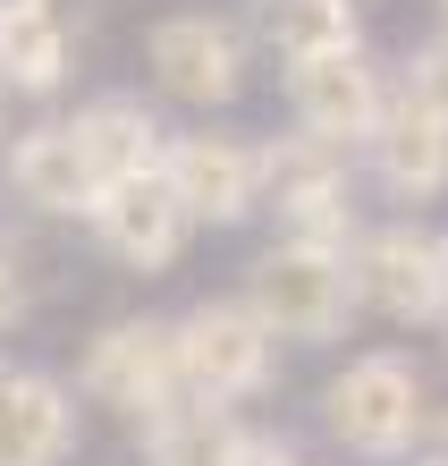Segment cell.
<instances>
[{"instance_id":"cell-11","label":"cell","mask_w":448,"mask_h":466,"mask_svg":"<svg viewBox=\"0 0 448 466\" xmlns=\"http://www.w3.org/2000/svg\"><path fill=\"white\" fill-rule=\"evenodd\" d=\"M355 170H363V187H381V196L406 204V212L440 204L448 196V119L414 111L406 94H389L381 119H373V136L355 145Z\"/></svg>"},{"instance_id":"cell-22","label":"cell","mask_w":448,"mask_h":466,"mask_svg":"<svg viewBox=\"0 0 448 466\" xmlns=\"http://www.w3.org/2000/svg\"><path fill=\"white\" fill-rule=\"evenodd\" d=\"M9 9H35V0H0V17H9Z\"/></svg>"},{"instance_id":"cell-16","label":"cell","mask_w":448,"mask_h":466,"mask_svg":"<svg viewBox=\"0 0 448 466\" xmlns=\"http://www.w3.org/2000/svg\"><path fill=\"white\" fill-rule=\"evenodd\" d=\"M237 441H245V407H204V399H178L135 424L144 466H229Z\"/></svg>"},{"instance_id":"cell-15","label":"cell","mask_w":448,"mask_h":466,"mask_svg":"<svg viewBox=\"0 0 448 466\" xmlns=\"http://www.w3.org/2000/svg\"><path fill=\"white\" fill-rule=\"evenodd\" d=\"M68 136H76V153H85L94 187H110V178H135V170H161L170 119H161L144 94H94V102L68 111Z\"/></svg>"},{"instance_id":"cell-1","label":"cell","mask_w":448,"mask_h":466,"mask_svg":"<svg viewBox=\"0 0 448 466\" xmlns=\"http://www.w3.org/2000/svg\"><path fill=\"white\" fill-rule=\"evenodd\" d=\"M432 424V381L406 348H363L322 381V432L330 450H347L363 466H398L423 450Z\"/></svg>"},{"instance_id":"cell-5","label":"cell","mask_w":448,"mask_h":466,"mask_svg":"<svg viewBox=\"0 0 448 466\" xmlns=\"http://www.w3.org/2000/svg\"><path fill=\"white\" fill-rule=\"evenodd\" d=\"M144 76L161 102H178L194 119H220L254 86V35L229 9H170L144 25Z\"/></svg>"},{"instance_id":"cell-4","label":"cell","mask_w":448,"mask_h":466,"mask_svg":"<svg viewBox=\"0 0 448 466\" xmlns=\"http://www.w3.org/2000/svg\"><path fill=\"white\" fill-rule=\"evenodd\" d=\"M263 212L271 238L296 246H347L363 229V170L347 145H322V136H263Z\"/></svg>"},{"instance_id":"cell-25","label":"cell","mask_w":448,"mask_h":466,"mask_svg":"<svg viewBox=\"0 0 448 466\" xmlns=\"http://www.w3.org/2000/svg\"><path fill=\"white\" fill-rule=\"evenodd\" d=\"M440 263H448V229H440Z\"/></svg>"},{"instance_id":"cell-18","label":"cell","mask_w":448,"mask_h":466,"mask_svg":"<svg viewBox=\"0 0 448 466\" xmlns=\"http://www.w3.org/2000/svg\"><path fill=\"white\" fill-rule=\"evenodd\" d=\"M389 94H406L414 111H432V119H448V43L432 35V43H414L398 68H389Z\"/></svg>"},{"instance_id":"cell-19","label":"cell","mask_w":448,"mask_h":466,"mask_svg":"<svg viewBox=\"0 0 448 466\" xmlns=\"http://www.w3.org/2000/svg\"><path fill=\"white\" fill-rule=\"evenodd\" d=\"M35 297H43V271H35V246L0 229V339L25 331V314H35Z\"/></svg>"},{"instance_id":"cell-14","label":"cell","mask_w":448,"mask_h":466,"mask_svg":"<svg viewBox=\"0 0 448 466\" xmlns=\"http://www.w3.org/2000/svg\"><path fill=\"white\" fill-rule=\"evenodd\" d=\"M76 51H85V35H76V17L60 9V0L9 9V17H0V94H9V102L68 94L76 86Z\"/></svg>"},{"instance_id":"cell-23","label":"cell","mask_w":448,"mask_h":466,"mask_svg":"<svg viewBox=\"0 0 448 466\" xmlns=\"http://www.w3.org/2000/svg\"><path fill=\"white\" fill-rule=\"evenodd\" d=\"M0 136H9V94H0Z\"/></svg>"},{"instance_id":"cell-10","label":"cell","mask_w":448,"mask_h":466,"mask_svg":"<svg viewBox=\"0 0 448 466\" xmlns=\"http://www.w3.org/2000/svg\"><path fill=\"white\" fill-rule=\"evenodd\" d=\"M85 229H94V246L119 271H170L178 255H186V238H194V221H186V204L170 196V178L161 170H135V178H110V187H94V204H85Z\"/></svg>"},{"instance_id":"cell-24","label":"cell","mask_w":448,"mask_h":466,"mask_svg":"<svg viewBox=\"0 0 448 466\" xmlns=\"http://www.w3.org/2000/svg\"><path fill=\"white\" fill-rule=\"evenodd\" d=\"M440 43H448V0H440Z\"/></svg>"},{"instance_id":"cell-3","label":"cell","mask_w":448,"mask_h":466,"mask_svg":"<svg viewBox=\"0 0 448 466\" xmlns=\"http://www.w3.org/2000/svg\"><path fill=\"white\" fill-rule=\"evenodd\" d=\"M237 297L263 314V331L279 348H339L355 331V289H347V255H339V246L271 238L263 255L245 263Z\"/></svg>"},{"instance_id":"cell-12","label":"cell","mask_w":448,"mask_h":466,"mask_svg":"<svg viewBox=\"0 0 448 466\" xmlns=\"http://www.w3.org/2000/svg\"><path fill=\"white\" fill-rule=\"evenodd\" d=\"M76 432H85V407L60 373L43 365H17L0 373V466H68L76 458Z\"/></svg>"},{"instance_id":"cell-7","label":"cell","mask_w":448,"mask_h":466,"mask_svg":"<svg viewBox=\"0 0 448 466\" xmlns=\"http://www.w3.org/2000/svg\"><path fill=\"white\" fill-rule=\"evenodd\" d=\"M161 178H170V196L186 204L194 229H245L263 212V136L220 127V119L170 127V145H161Z\"/></svg>"},{"instance_id":"cell-2","label":"cell","mask_w":448,"mask_h":466,"mask_svg":"<svg viewBox=\"0 0 448 466\" xmlns=\"http://www.w3.org/2000/svg\"><path fill=\"white\" fill-rule=\"evenodd\" d=\"M347 289H355V322H389V331H440L448 314V263H440V229H423L414 212L398 221H363L347 246Z\"/></svg>"},{"instance_id":"cell-26","label":"cell","mask_w":448,"mask_h":466,"mask_svg":"<svg viewBox=\"0 0 448 466\" xmlns=\"http://www.w3.org/2000/svg\"><path fill=\"white\" fill-rule=\"evenodd\" d=\"M440 331H448V314H440Z\"/></svg>"},{"instance_id":"cell-9","label":"cell","mask_w":448,"mask_h":466,"mask_svg":"<svg viewBox=\"0 0 448 466\" xmlns=\"http://www.w3.org/2000/svg\"><path fill=\"white\" fill-rule=\"evenodd\" d=\"M279 102H288L296 136H322V145H363L389 102V68L363 43L347 51H304V60H279Z\"/></svg>"},{"instance_id":"cell-13","label":"cell","mask_w":448,"mask_h":466,"mask_svg":"<svg viewBox=\"0 0 448 466\" xmlns=\"http://www.w3.org/2000/svg\"><path fill=\"white\" fill-rule=\"evenodd\" d=\"M0 187H9V204H25L35 221H85L94 170H85V153H76L68 119H25L9 136V153H0Z\"/></svg>"},{"instance_id":"cell-21","label":"cell","mask_w":448,"mask_h":466,"mask_svg":"<svg viewBox=\"0 0 448 466\" xmlns=\"http://www.w3.org/2000/svg\"><path fill=\"white\" fill-rule=\"evenodd\" d=\"M423 441H432V458L448 466V407H432V424H423Z\"/></svg>"},{"instance_id":"cell-8","label":"cell","mask_w":448,"mask_h":466,"mask_svg":"<svg viewBox=\"0 0 448 466\" xmlns=\"http://www.w3.org/2000/svg\"><path fill=\"white\" fill-rule=\"evenodd\" d=\"M85 407H110V416L144 424L161 407H178V348H170V314H119L76 348V381H68Z\"/></svg>"},{"instance_id":"cell-20","label":"cell","mask_w":448,"mask_h":466,"mask_svg":"<svg viewBox=\"0 0 448 466\" xmlns=\"http://www.w3.org/2000/svg\"><path fill=\"white\" fill-rule=\"evenodd\" d=\"M229 466H314V458H304L288 432H271V424L245 416V441H237V458H229Z\"/></svg>"},{"instance_id":"cell-17","label":"cell","mask_w":448,"mask_h":466,"mask_svg":"<svg viewBox=\"0 0 448 466\" xmlns=\"http://www.w3.org/2000/svg\"><path fill=\"white\" fill-rule=\"evenodd\" d=\"M245 35L271 60H304V51H347L363 43V0H254Z\"/></svg>"},{"instance_id":"cell-6","label":"cell","mask_w":448,"mask_h":466,"mask_svg":"<svg viewBox=\"0 0 448 466\" xmlns=\"http://www.w3.org/2000/svg\"><path fill=\"white\" fill-rule=\"evenodd\" d=\"M170 348H178V390L204 407H254L279 381V339L245 297H194L186 314H170Z\"/></svg>"}]
</instances>
